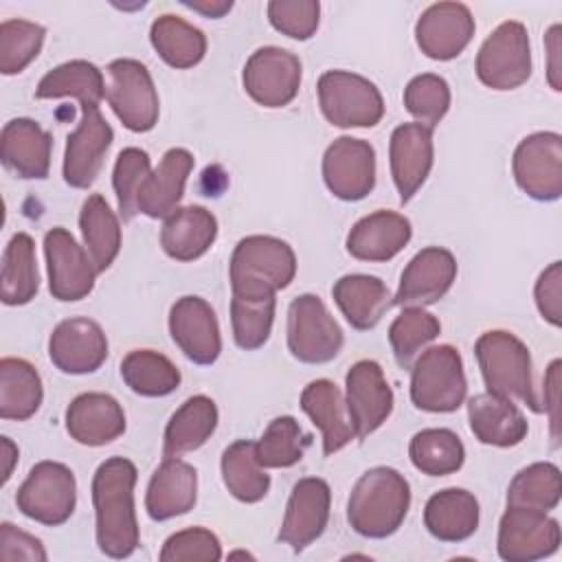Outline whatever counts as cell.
Segmentation results:
<instances>
[{
	"label": "cell",
	"instance_id": "obj_1",
	"mask_svg": "<svg viewBox=\"0 0 562 562\" xmlns=\"http://www.w3.org/2000/svg\"><path fill=\"white\" fill-rule=\"evenodd\" d=\"M136 465L130 459H105L92 479V503L97 518V544L108 558H127L138 547V522L134 512Z\"/></svg>",
	"mask_w": 562,
	"mask_h": 562
},
{
	"label": "cell",
	"instance_id": "obj_2",
	"mask_svg": "<svg viewBox=\"0 0 562 562\" xmlns=\"http://www.w3.org/2000/svg\"><path fill=\"white\" fill-rule=\"evenodd\" d=\"M411 507V485L395 468L367 470L353 485L347 503L351 529L364 538H386L400 529Z\"/></svg>",
	"mask_w": 562,
	"mask_h": 562
},
{
	"label": "cell",
	"instance_id": "obj_3",
	"mask_svg": "<svg viewBox=\"0 0 562 562\" xmlns=\"http://www.w3.org/2000/svg\"><path fill=\"white\" fill-rule=\"evenodd\" d=\"M294 274V250L279 237H244L231 255V290L239 296H274L277 290L292 283Z\"/></svg>",
	"mask_w": 562,
	"mask_h": 562
},
{
	"label": "cell",
	"instance_id": "obj_4",
	"mask_svg": "<svg viewBox=\"0 0 562 562\" xmlns=\"http://www.w3.org/2000/svg\"><path fill=\"white\" fill-rule=\"evenodd\" d=\"M474 353L490 393L520 400L533 413H542L531 380V356L518 336L505 329L485 331L479 336Z\"/></svg>",
	"mask_w": 562,
	"mask_h": 562
},
{
	"label": "cell",
	"instance_id": "obj_5",
	"mask_svg": "<svg viewBox=\"0 0 562 562\" xmlns=\"http://www.w3.org/2000/svg\"><path fill=\"white\" fill-rule=\"evenodd\" d=\"M463 360L452 345L426 349L411 369V400L419 411L452 413L465 400Z\"/></svg>",
	"mask_w": 562,
	"mask_h": 562
},
{
	"label": "cell",
	"instance_id": "obj_6",
	"mask_svg": "<svg viewBox=\"0 0 562 562\" xmlns=\"http://www.w3.org/2000/svg\"><path fill=\"white\" fill-rule=\"evenodd\" d=\"M323 116L336 127H373L384 116V101L373 81L349 70H327L318 79Z\"/></svg>",
	"mask_w": 562,
	"mask_h": 562
},
{
	"label": "cell",
	"instance_id": "obj_7",
	"mask_svg": "<svg viewBox=\"0 0 562 562\" xmlns=\"http://www.w3.org/2000/svg\"><path fill=\"white\" fill-rule=\"evenodd\" d=\"M18 509L42 525H64L77 503V481L68 465L59 461H40L15 494Z\"/></svg>",
	"mask_w": 562,
	"mask_h": 562
},
{
	"label": "cell",
	"instance_id": "obj_8",
	"mask_svg": "<svg viewBox=\"0 0 562 562\" xmlns=\"http://www.w3.org/2000/svg\"><path fill=\"white\" fill-rule=\"evenodd\" d=\"M105 99L130 132H149L158 123V92L145 64L114 59L105 70Z\"/></svg>",
	"mask_w": 562,
	"mask_h": 562
},
{
	"label": "cell",
	"instance_id": "obj_9",
	"mask_svg": "<svg viewBox=\"0 0 562 562\" xmlns=\"http://www.w3.org/2000/svg\"><path fill=\"white\" fill-rule=\"evenodd\" d=\"M531 75L529 35L522 22L507 20L481 44L476 77L492 90H514Z\"/></svg>",
	"mask_w": 562,
	"mask_h": 562
},
{
	"label": "cell",
	"instance_id": "obj_10",
	"mask_svg": "<svg viewBox=\"0 0 562 562\" xmlns=\"http://www.w3.org/2000/svg\"><path fill=\"white\" fill-rule=\"evenodd\" d=\"M342 329L316 294H301L288 307V349L305 364H325L338 356Z\"/></svg>",
	"mask_w": 562,
	"mask_h": 562
},
{
	"label": "cell",
	"instance_id": "obj_11",
	"mask_svg": "<svg viewBox=\"0 0 562 562\" xmlns=\"http://www.w3.org/2000/svg\"><path fill=\"white\" fill-rule=\"evenodd\" d=\"M516 184L538 202H553L562 195V136L536 132L525 136L512 160Z\"/></svg>",
	"mask_w": 562,
	"mask_h": 562
},
{
	"label": "cell",
	"instance_id": "obj_12",
	"mask_svg": "<svg viewBox=\"0 0 562 562\" xmlns=\"http://www.w3.org/2000/svg\"><path fill=\"white\" fill-rule=\"evenodd\" d=\"M560 547V525L547 512L507 507L498 522L496 549L505 562H533Z\"/></svg>",
	"mask_w": 562,
	"mask_h": 562
},
{
	"label": "cell",
	"instance_id": "obj_13",
	"mask_svg": "<svg viewBox=\"0 0 562 562\" xmlns=\"http://www.w3.org/2000/svg\"><path fill=\"white\" fill-rule=\"evenodd\" d=\"M301 61L294 53L279 46L257 48L244 66V88L263 108L288 105L301 86Z\"/></svg>",
	"mask_w": 562,
	"mask_h": 562
},
{
	"label": "cell",
	"instance_id": "obj_14",
	"mask_svg": "<svg viewBox=\"0 0 562 562\" xmlns=\"http://www.w3.org/2000/svg\"><path fill=\"white\" fill-rule=\"evenodd\" d=\"M48 290L57 301H81L94 288L97 268L83 246L61 226L44 235Z\"/></svg>",
	"mask_w": 562,
	"mask_h": 562
},
{
	"label": "cell",
	"instance_id": "obj_15",
	"mask_svg": "<svg viewBox=\"0 0 562 562\" xmlns=\"http://www.w3.org/2000/svg\"><path fill=\"white\" fill-rule=\"evenodd\" d=\"M323 180L327 189L345 202L367 198L375 187L373 147L362 138H336L323 156Z\"/></svg>",
	"mask_w": 562,
	"mask_h": 562
},
{
	"label": "cell",
	"instance_id": "obj_16",
	"mask_svg": "<svg viewBox=\"0 0 562 562\" xmlns=\"http://www.w3.org/2000/svg\"><path fill=\"white\" fill-rule=\"evenodd\" d=\"M345 404L358 439L378 430L393 411V391L375 360H358L345 378Z\"/></svg>",
	"mask_w": 562,
	"mask_h": 562
},
{
	"label": "cell",
	"instance_id": "obj_17",
	"mask_svg": "<svg viewBox=\"0 0 562 562\" xmlns=\"http://www.w3.org/2000/svg\"><path fill=\"white\" fill-rule=\"evenodd\" d=\"M114 132L99 108L83 105L77 130L66 140L64 180L72 189H88L97 180Z\"/></svg>",
	"mask_w": 562,
	"mask_h": 562
},
{
	"label": "cell",
	"instance_id": "obj_18",
	"mask_svg": "<svg viewBox=\"0 0 562 562\" xmlns=\"http://www.w3.org/2000/svg\"><path fill=\"white\" fill-rule=\"evenodd\" d=\"M329 503L331 492L327 481L318 476L301 479L288 498L277 540L290 544L294 553L307 549L327 527Z\"/></svg>",
	"mask_w": 562,
	"mask_h": 562
},
{
	"label": "cell",
	"instance_id": "obj_19",
	"mask_svg": "<svg viewBox=\"0 0 562 562\" xmlns=\"http://www.w3.org/2000/svg\"><path fill=\"white\" fill-rule=\"evenodd\" d=\"M457 279V259L448 248L428 246L419 250L402 272L393 305L424 307L437 303Z\"/></svg>",
	"mask_w": 562,
	"mask_h": 562
},
{
	"label": "cell",
	"instance_id": "obj_20",
	"mask_svg": "<svg viewBox=\"0 0 562 562\" xmlns=\"http://www.w3.org/2000/svg\"><path fill=\"white\" fill-rule=\"evenodd\" d=\"M48 356L61 373H92L108 358V338L92 318H66L48 338Z\"/></svg>",
	"mask_w": 562,
	"mask_h": 562
},
{
	"label": "cell",
	"instance_id": "obj_21",
	"mask_svg": "<svg viewBox=\"0 0 562 562\" xmlns=\"http://www.w3.org/2000/svg\"><path fill=\"white\" fill-rule=\"evenodd\" d=\"M169 334L195 364H213L222 351L217 316L200 296H182L171 305Z\"/></svg>",
	"mask_w": 562,
	"mask_h": 562
},
{
	"label": "cell",
	"instance_id": "obj_22",
	"mask_svg": "<svg viewBox=\"0 0 562 562\" xmlns=\"http://www.w3.org/2000/svg\"><path fill=\"white\" fill-rule=\"evenodd\" d=\"M474 35V18L461 2L430 4L415 24V40L430 59L448 61L457 57Z\"/></svg>",
	"mask_w": 562,
	"mask_h": 562
},
{
	"label": "cell",
	"instance_id": "obj_23",
	"mask_svg": "<svg viewBox=\"0 0 562 562\" xmlns=\"http://www.w3.org/2000/svg\"><path fill=\"white\" fill-rule=\"evenodd\" d=\"M391 176L400 202H408L426 182L432 167V130L422 123H402L391 134Z\"/></svg>",
	"mask_w": 562,
	"mask_h": 562
},
{
	"label": "cell",
	"instance_id": "obj_24",
	"mask_svg": "<svg viewBox=\"0 0 562 562\" xmlns=\"http://www.w3.org/2000/svg\"><path fill=\"white\" fill-rule=\"evenodd\" d=\"M50 134L33 119H11L0 134L2 162L18 178L44 180L50 169Z\"/></svg>",
	"mask_w": 562,
	"mask_h": 562
},
{
	"label": "cell",
	"instance_id": "obj_25",
	"mask_svg": "<svg viewBox=\"0 0 562 562\" xmlns=\"http://www.w3.org/2000/svg\"><path fill=\"white\" fill-rule=\"evenodd\" d=\"M66 430L81 446H105L125 432V413L108 393H81L66 408Z\"/></svg>",
	"mask_w": 562,
	"mask_h": 562
},
{
	"label": "cell",
	"instance_id": "obj_26",
	"mask_svg": "<svg viewBox=\"0 0 562 562\" xmlns=\"http://www.w3.org/2000/svg\"><path fill=\"white\" fill-rule=\"evenodd\" d=\"M198 498V472L180 457L162 459L149 479L145 509L151 520H169L193 509Z\"/></svg>",
	"mask_w": 562,
	"mask_h": 562
},
{
	"label": "cell",
	"instance_id": "obj_27",
	"mask_svg": "<svg viewBox=\"0 0 562 562\" xmlns=\"http://www.w3.org/2000/svg\"><path fill=\"white\" fill-rule=\"evenodd\" d=\"M193 169V154L184 147H171L160 158L158 167L140 187L136 209L151 220H167L182 200L187 178Z\"/></svg>",
	"mask_w": 562,
	"mask_h": 562
},
{
	"label": "cell",
	"instance_id": "obj_28",
	"mask_svg": "<svg viewBox=\"0 0 562 562\" xmlns=\"http://www.w3.org/2000/svg\"><path fill=\"white\" fill-rule=\"evenodd\" d=\"M411 235L408 217L395 211H375L351 226L347 250L360 261H389L411 241Z\"/></svg>",
	"mask_w": 562,
	"mask_h": 562
},
{
	"label": "cell",
	"instance_id": "obj_29",
	"mask_svg": "<svg viewBox=\"0 0 562 562\" xmlns=\"http://www.w3.org/2000/svg\"><path fill=\"white\" fill-rule=\"evenodd\" d=\"M301 408L312 424L321 428L325 457L342 450L351 439H356L345 397L331 380H312L301 393Z\"/></svg>",
	"mask_w": 562,
	"mask_h": 562
},
{
	"label": "cell",
	"instance_id": "obj_30",
	"mask_svg": "<svg viewBox=\"0 0 562 562\" xmlns=\"http://www.w3.org/2000/svg\"><path fill=\"white\" fill-rule=\"evenodd\" d=\"M470 430L481 443L509 448L527 437V419L522 411L509 400L494 393H479L468 402Z\"/></svg>",
	"mask_w": 562,
	"mask_h": 562
},
{
	"label": "cell",
	"instance_id": "obj_31",
	"mask_svg": "<svg viewBox=\"0 0 562 562\" xmlns=\"http://www.w3.org/2000/svg\"><path fill=\"white\" fill-rule=\"evenodd\" d=\"M217 237L215 215L198 204L178 206L162 224L160 246L176 261L202 257Z\"/></svg>",
	"mask_w": 562,
	"mask_h": 562
},
{
	"label": "cell",
	"instance_id": "obj_32",
	"mask_svg": "<svg viewBox=\"0 0 562 562\" xmlns=\"http://www.w3.org/2000/svg\"><path fill=\"white\" fill-rule=\"evenodd\" d=\"M331 296L347 323L360 331L373 329L393 305V296L384 281L371 274L340 277L331 288Z\"/></svg>",
	"mask_w": 562,
	"mask_h": 562
},
{
	"label": "cell",
	"instance_id": "obj_33",
	"mask_svg": "<svg viewBox=\"0 0 562 562\" xmlns=\"http://www.w3.org/2000/svg\"><path fill=\"white\" fill-rule=\"evenodd\" d=\"M424 525L441 542H463L479 527V501L461 487L441 490L428 498Z\"/></svg>",
	"mask_w": 562,
	"mask_h": 562
},
{
	"label": "cell",
	"instance_id": "obj_34",
	"mask_svg": "<svg viewBox=\"0 0 562 562\" xmlns=\"http://www.w3.org/2000/svg\"><path fill=\"white\" fill-rule=\"evenodd\" d=\"M217 406L206 395H193L171 415L165 428L162 459L182 457L184 452L198 450L215 432Z\"/></svg>",
	"mask_w": 562,
	"mask_h": 562
},
{
	"label": "cell",
	"instance_id": "obj_35",
	"mask_svg": "<svg viewBox=\"0 0 562 562\" xmlns=\"http://www.w3.org/2000/svg\"><path fill=\"white\" fill-rule=\"evenodd\" d=\"M79 228L97 272H105L121 250V226L103 195L92 193L86 198L79 213Z\"/></svg>",
	"mask_w": 562,
	"mask_h": 562
},
{
	"label": "cell",
	"instance_id": "obj_36",
	"mask_svg": "<svg viewBox=\"0 0 562 562\" xmlns=\"http://www.w3.org/2000/svg\"><path fill=\"white\" fill-rule=\"evenodd\" d=\"M44 397L35 367L22 358L0 360V417L24 422L37 413Z\"/></svg>",
	"mask_w": 562,
	"mask_h": 562
},
{
	"label": "cell",
	"instance_id": "obj_37",
	"mask_svg": "<svg viewBox=\"0 0 562 562\" xmlns=\"http://www.w3.org/2000/svg\"><path fill=\"white\" fill-rule=\"evenodd\" d=\"M37 99H61V97H75L83 105L99 108L101 99L105 97V79L103 72L86 61V59H72L66 61L53 70H48L37 88Z\"/></svg>",
	"mask_w": 562,
	"mask_h": 562
},
{
	"label": "cell",
	"instance_id": "obj_38",
	"mask_svg": "<svg viewBox=\"0 0 562 562\" xmlns=\"http://www.w3.org/2000/svg\"><path fill=\"white\" fill-rule=\"evenodd\" d=\"M149 40L160 59L173 68H191L202 61L206 53L204 33L187 20L162 13L149 29Z\"/></svg>",
	"mask_w": 562,
	"mask_h": 562
},
{
	"label": "cell",
	"instance_id": "obj_39",
	"mask_svg": "<svg viewBox=\"0 0 562 562\" xmlns=\"http://www.w3.org/2000/svg\"><path fill=\"white\" fill-rule=\"evenodd\" d=\"M222 481L241 503H257L270 490V474L257 459L255 441L239 439L222 452Z\"/></svg>",
	"mask_w": 562,
	"mask_h": 562
},
{
	"label": "cell",
	"instance_id": "obj_40",
	"mask_svg": "<svg viewBox=\"0 0 562 562\" xmlns=\"http://www.w3.org/2000/svg\"><path fill=\"white\" fill-rule=\"evenodd\" d=\"M40 290V274L35 261V244L31 235L15 233L2 255V303L24 305L35 299Z\"/></svg>",
	"mask_w": 562,
	"mask_h": 562
},
{
	"label": "cell",
	"instance_id": "obj_41",
	"mask_svg": "<svg viewBox=\"0 0 562 562\" xmlns=\"http://www.w3.org/2000/svg\"><path fill=\"white\" fill-rule=\"evenodd\" d=\"M123 382L138 395L162 397L178 389L180 371L162 353L154 349H134L121 360Z\"/></svg>",
	"mask_w": 562,
	"mask_h": 562
},
{
	"label": "cell",
	"instance_id": "obj_42",
	"mask_svg": "<svg viewBox=\"0 0 562 562\" xmlns=\"http://www.w3.org/2000/svg\"><path fill=\"white\" fill-rule=\"evenodd\" d=\"M408 457L419 472L428 476H446L463 465L465 448L457 432L448 428H426L413 435Z\"/></svg>",
	"mask_w": 562,
	"mask_h": 562
},
{
	"label": "cell",
	"instance_id": "obj_43",
	"mask_svg": "<svg viewBox=\"0 0 562 562\" xmlns=\"http://www.w3.org/2000/svg\"><path fill=\"white\" fill-rule=\"evenodd\" d=\"M562 496V476L558 465L538 461L522 468L507 487V507H525L549 512L558 507Z\"/></svg>",
	"mask_w": 562,
	"mask_h": 562
},
{
	"label": "cell",
	"instance_id": "obj_44",
	"mask_svg": "<svg viewBox=\"0 0 562 562\" xmlns=\"http://www.w3.org/2000/svg\"><path fill=\"white\" fill-rule=\"evenodd\" d=\"M274 296H231V325L235 345L252 351L266 345L274 321Z\"/></svg>",
	"mask_w": 562,
	"mask_h": 562
},
{
	"label": "cell",
	"instance_id": "obj_45",
	"mask_svg": "<svg viewBox=\"0 0 562 562\" xmlns=\"http://www.w3.org/2000/svg\"><path fill=\"white\" fill-rule=\"evenodd\" d=\"M312 437L290 415L274 417L259 441H255L257 459L263 468H290L303 459Z\"/></svg>",
	"mask_w": 562,
	"mask_h": 562
},
{
	"label": "cell",
	"instance_id": "obj_46",
	"mask_svg": "<svg viewBox=\"0 0 562 562\" xmlns=\"http://www.w3.org/2000/svg\"><path fill=\"white\" fill-rule=\"evenodd\" d=\"M439 321L424 307H404L389 327V342L402 369H411L417 353L439 336Z\"/></svg>",
	"mask_w": 562,
	"mask_h": 562
},
{
	"label": "cell",
	"instance_id": "obj_47",
	"mask_svg": "<svg viewBox=\"0 0 562 562\" xmlns=\"http://www.w3.org/2000/svg\"><path fill=\"white\" fill-rule=\"evenodd\" d=\"M44 26L29 20H4L0 24V72H22L42 50Z\"/></svg>",
	"mask_w": 562,
	"mask_h": 562
},
{
	"label": "cell",
	"instance_id": "obj_48",
	"mask_svg": "<svg viewBox=\"0 0 562 562\" xmlns=\"http://www.w3.org/2000/svg\"><path fill=\"white\" fill-rule=\"evenodd\" d=\"M404 105L417 123L432 130L450 108V88L439 75H417L404 88Z\"/></svg>",
	"mask_w": 562,
	"mask_h": 562
},
{
	"label": "cell",
	"instance_id": "obj_49",
	"mask_svg": "<svg viewBox=\"0 0 562 562\" xmlns=\"http://www.w3.org/2000/svg\"><path fill=\"white\" fill-rule=\"evenodd\" d=\"M149 173H151V165H149V156L145 149L125 147L119 154L114 173H112V184H114L119 213H121L123 222H130L138 213V209H136L138 193Z\"/></svg>",
	"mask_w": 562,
	"mask_h": 562
},
{
	"label": "cell",
	"instance_id": "obj_50",
	"mask_svg": "<svg viewBox=\"0 0 562 562\" xmlns=\"http://www.w3.org/2000/svg\"><path fill=\"white\" fill-rule=\"evenodd\" d=\"M158 558L160 562H215L222 558V544L213 531L189 527L171 533Z\"/></svg>",
	"mask_w": 562,
	"mask_h": 562
},
{
	"label": "cell",
	"instance_id": "obj_51",
	"mask_svg": "<svg viewBox=\"0 0 562 562\" xmlns=\"http://www.w3.org/2000/svg\"><path fill=\"white\" fill-rule=\"evenodd\" d=\"M321 4L316 0H272L268 2V20L270 24L292 37V40H310L318 29Z\"/></svg>",
	"mask_w": 562,
	"mask_h": 562
},
{
	"label": "cell",
	"instance_id": "obj_52",
	"mask_svg": "<svg viewBox=\"0 0 562 562\" xmlns=\"http://www.w3.org/2000/svg\"><path fill=\"white\" fill-rule=\"evenodd\" d=\"M538 312L553 327L562 325V263L553 261L544 268L533 288Z\"/></svg>",
	"mask_w": 562,
	"mask_h": 562
},
{
	"label": "cell",
	"instance_id": "obj_53",
	"mask_svg": "<svg viewBox=\"0 0 562 562\" xmlns=\"http://www.w3.org/2000/svg\"><path fill=\"white\" fill-rule=\"evenodd\" d=\"M46 551L40 538L18 529L11 522L0 525V560H26V562H46Z\"/></svg>",
	"mask_w": 562,
	"mask_h": 562
},
{
	"label": "cell",
	"instance_id": "obj_54",
	"mask_svg": "<svg viewBox=\"0 0 562 562\" xmlns=\"http://www.w3.org/2000/svg\"><path fill=\"white\" fill-rule=\"evenodd\" d=\"M560 367L562 362L560 360H553L547 369V375H544V393H542V411L549 413L551 417V435L558 443V426H560Z\"/></svg>",
	"mask_w": 562,
	"mask_h": 562
},
{
	"label": "cell",
	"instance_id": "obj_55",
	"mask_svg": "<svg viewBox=\"0 0 562 562\" xmlns=\"http://www.w3.org/2000/svg\"><path fill=\"white\" fill-rule=\"evenodd\" d=\"M547 50H549V83L555 92L562 90V68H560V24H553L549 31H547Z\"/></svg>",
	"mask_w": 562,
	"mask_h": 562
},
{
	"label": "cell",
	"instance_id": "obj_56",
	"mask_svg": "<svg viewBox=\"0 0 562 562\" xmlns=\"http://www.w3.org/2000/svg\"><path fill=\"white\" fill-rule=\"evenodd\" d=\"M182 4L202 13L204 18H222L233 9L231 0H182Z\"/></svg>",
	"mask_w": 562,
	"mask_h": 562
},
{
	"label": "cell",
	"instance_id": "obj_57",
	"mask_svg": "<svg viewBox=\"0 0 562 562\" xmlns=\"http://www.w3.org/2000/svg\"><path fill=\"white\" fill-rule=\"evenodd\" d=\"M0 457H2V479H0V483L4 485L11 479L13 465L18 461V446L9 437H0Z\"/></svg>",
	"mask_w": 562,
	"mask_h": 562
},
{
	"label": "cell",
	"instance_id": "obj_58",
	"mask_svg": "<svg viewBox=\"0 0 562 562\" xmlns=\"http://www.w3.org/2000/svg\"><path fill=\"white\" fill-rule=\"evenodd\" d=\"M228 558H250V560H252V555L246 553V551H235V553H231Z\"/></svg>",
	"mask_w": 562,
	"mask_h": 562
}]
</instances>
